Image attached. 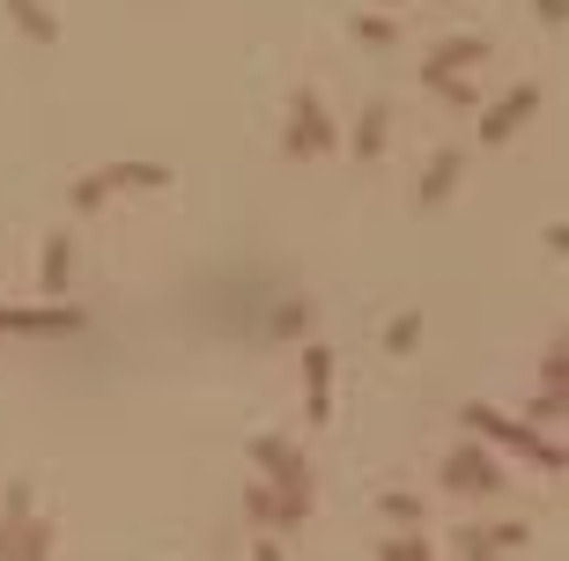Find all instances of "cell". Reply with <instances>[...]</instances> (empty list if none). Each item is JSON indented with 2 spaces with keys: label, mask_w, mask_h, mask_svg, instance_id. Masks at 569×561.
Instances as JSON below:
<instances>
[{
  "label": "cell",
  "mask_w": 569,
  "mask_h": 561,
  "mask_svg": "<svg viewBox=\"0 0 569 561\" xmlns=\"http://www.w3.org/2000/svg\"><path fill=\"white\" fill-rule=\"evenodd\" d=\"M466 429H481V436L511 443V451H525V458L540 465V473H562V443H547L540 429H525V421H503L495 407H466Z\"/></svg>",
  "instance_id": "obj_1"
},
{
  "label": "cell",
  "mask_w": 569,
  "mask_h": 561,
  "mask_svg": "<svg viewBox=\"0 0 569 561\" xmlns=\"http://www.w3.org/2000/svg\"><path fill=\"white\" fill-rule=\"evenodd\" d=\"M111 185H141V193H155V185H171V163H104V171H89L75 185V207H97Z\"/></svg>",
  "instance_id": "obj_2"
},
{
  "label": "cell",
  "mask_w": 569,
  "mask_h": 561,
  "mask_svg": "<svg viewBox=\"0 0 569 561\" xmlns=\"http://www.w3.org/2000/svg\"><path fill=\"white\" fill-rule=\"evenodd\" d=\"M341 141V126L325 119V104L311 89H297V126H289V155H325V148Z\"/></svg>",
  "instance_id": "obj_3"
},
{
  "label": "cell",
  "mask_w": 569,
  "mask_h": 561,
  "mask_svg": "<svg viewBox=\"0 0 569 561\" xmlns=\"http://www.w3.org/2000/svg\"><path fill=\"white\" fill-rule=\"evenodd\" d=\"M444 488L451 495H495V488H503V473H495L489 451H473V443H466V451H451V458H444Z\"/></svg>",
  "instance_id": "obj_4"
},
{
  "label": "cell",
  "mask_w": 569,
  "mask_h": 561,
  "mask_svg": "<svg viewBox=\"0 0 569 561\" xmlns=\"http://www.w3.org/2000/svg\"><path fill=\"white\" fill-rule=\"evenodd\" d=\"M533 111H540V89L525 82V89H511V97H503V104L489 111V119H481V141H511V133H518V126L533 119Z\"/></svg>",
  "instance_id": "obj_5"
},
{
  "label": "cell",
  "mask_w": 569,
  "mask_h": 561,
  "mask_svg": "<svg viewBox=\"0 0 569 561\" xmlns=\"http://www.w3.org/2000/svg\"><path fill=\"white\" fill-rule=\"evenodd\" d=\"M52 554V525H0V561H45Z\"/></svg>",
  "instance_id": "obj_6"
},
{
  "label": "cell",
  "mask_w": 569,
  "mask_h": 561,
  "mask_svg": "<svg viewBox=\"0 0 569 561\" xmlns=\"http://www.w3.org/2000/svg\"><path fill=\"white\" fill-rule=\"evenodd\" d=\"M251 458L267 465L273 488H289V481H311V473H303V451H289L281 436H259V443H251Z\"/></svg>",
  "instance_id": "obj_7"
},
{
  "label": "cell",
  "mask_w": 569,
  "mask_h": 561,
  "mask_svg": "<svg viewBox=\"0 0 569 561\" xmlns=\"http://www.w3.org/2000/svg\"><path fill=\"white\" fill-rule=\"evenodd\" d=\"M82 311H0V333H75Z\"/></svg>",
  "instance_id": "obj_8"
},
{
  "label": "cell",
  "mask_w": 569,
  "mask_h": 561,
  "mask_svg": "<svg viewBox=\"0 0 569 561\" xmlns=\"http://www.w3.org/2000/svg\"><path fill=\"white\" fill-rule=\"evenodd\" d=\"M481 60H489V37H444L437 60H429V74H466V67H481Z\"/></svg>",
  "instance_id": "obj_9"
},
{
  "label": "cell",
  "mask_w": 569,
  "mask_h": 561,
  "mask_svg": "<svg viewBox=\"0 0 569 561\" xmlns=\"http://www.w3.org/2000/svg\"><path fill=\"white\" fill-rule=\"evenodd\" d=\"M303 385H311V421H325V391H333V347H303Z\"/></svg>",
  "instance_id": "obj_10"
},
{
  "label": "cell",
  "mask_w": 569,
  "mask_h": 561,
  "mask_svg": "<svg viewBox=\"0 0 569 561\" xmlns=\"http://www.w3.org/2000/svg\"><path fill=\"white\" fill-rule=\"evenodd\" d=\"M459 171H466V155H459V148H444V155L429 163V177H421V207H437V199L459 185Z\"/></svg>",
  "instance_id": "obj_11"
},
{
  "label": "cell",
  "mask_w": 569,
  "mask_h": 561,
  "mask_svg": "<svg viewBox=\"0 0 569 561\" xmlns=\"http://www.w3.org/2000/svg\"><path fill=\"white\" fill-rule=\"evenodd\" d=\"M385 119H393V111H385V104H371V111H363V119H355V163H371L377 148H385Z\"/></svg>",
  "instance_id": "obj_12"
},
{
  "label": "cell",
  "mask_w": 569,
  "mask_h": 561,
  "mask_svg": "<svg viewBox=\"0 0 569 561\" xmlns=\"http://www.w3.org/2000/svg\"><path fill=\"white\" fill-rule=\"evenodd\" d=\"M8 15H15V23H23V37H37V45H52V37H60V23H52L37 0H8Z\"/></svg>",
  "instance_id": "obj_13"
},
{
  "label": "cell",
  "mask_w": 569,
  "mask_h": 561,
  "mask_svg": "<svg viewBox=\"0 0 569 561\" xmlns=\"http://www.w3.org/2000/svg\"><path fill=\"white\" fill-rule=\"evenodd\" d=\"M67 273H75V245H67V237H52V251H45V295H67Z\"/></svg>",
  "instance_id": "obj_14"
},
{
  "label": "cell",
  "mask_w": 569,
  "mask_h": 561,
  "mask_svg": "<svg viewBox=\"0 0 569 561\" xmlns=\"http://www.w3.org/2000/svg\"><path fill=\"white\" fill-rule=\"evenodd\" d=\"M377 510L393 517V525H421V495H407V488H385V495H377Z\"/></svg>",
  "instance_id": "obj_15"
},
{
  "label": "cell",
  "mask_w": 569,
  "mask_h": 561,
  "mask_svg": "<svg viewBox=\"0 0 569 561\" xmlns=\"http://www.w3.org/2000/svg\"><path fill=\"white\" fill-rule=\"evenodd\" d=\"M377 561H429V539H421V532H393L385 547H377Z\"/></svg>",
  "instance_id": "obj_16"
},
{
  "label": "cell",
  "mask_w": 569,
  "mask_h": 561,
  "mask_svg": "<svg viewBox=\"0 0 569 561\" xmlns=\"http://www.w3.org/2000/svg\"><path fill=\"white\" fill-rule=\"evenodd\" d=\"M459 554L466 561H503V547L489 539V525H473V532H459Z\"/></svg>",
  "instance_id": "obj_17"
},
{
  "label": "cell",
  "mask_w": 569,
  "mask_h": 561,
  "mask_svg": "<svg viewBox=\"0 0 569 561\" xmlns=\"http://www.w3.org/2000/svg\"><path fill=\"white\" fill-rule=\"evenodd\" d=\"M415 341H421V317H415V311L385 325V347H393V355H407V347H415Z\"/></svg>",
  "instance_id": "obj_18"
},
{
  "label": "cell",
  "mask_w": 569,
  "mask_h": 561,
  "mask_svg": "<svg viewBox=\"0 0 569 561\" xmlns=\"http://www.w3.org/2000/svg\"><path fill=\"white\" fill-rule=\"evenodd\" d=\"M245 510H251V517H259V525L273 532V488H245Z\"/></svg>",
  "instance_id": "obj_19"
},
{
  "label": "cell",
  "mask_w": 569,
  "mask_h": 561,
  "mask_svg": "<svg viewBox=\"0 0 569 561\" xmlns=\"http://www.w3.org/2000/svg\"><path fill=\"white\" fill-rule=\"evenodd\" d=\"M489 539H495V547H503V554H511V547H525V539H533V532H525V525H489Z\"/></svg>",
  "instance_id": "obj_20"
},
{
  "label": "cell",
  "mask_w": 569,
  "mask_h": 561,
  "mask_svg": "<svg viewBox=\"0 0 569 561\" xmlns=\"http://www.w3.org/2000/svg\"><path fill=\"white\" fill-rule=\"evenodd\" d=\"M355 30H363L371 45H393V23H385V15H363V23H355Z\"/></svg>",
  "instance_id": "obj_21"
},
{
  "label": "cell",
  "mask_w": 569,
  "mask_h": 561,
  "mask_svg": "<svg viewBox=\"0 0 569 561\" xmlns=\"http://www.w3.org/2000/svg\"><path fill=\"white\" fill-rule=\"evenodd\" d=\"M533 8H540L547 23H562V0H533Z\"/></svg>",
  "instance_id": "obj_22"
},
{
  "label": "cell",
  "mask_w": 569,
  "mask_h": 561,
  "mask_svg": "<svg viewBox=\"0 0 569 561\" xmlns=\"http://www.w3.org/2000/svg\"><path fill=\"white\" fill-rule=\"evenodd\" d=\"M259 561H281V547H273V539H267V547H259Z\"/></svg>",
  "instance_id": "obj_23"
},
{
  "label": "cell",
  "mask_w": 569,
  "mask_h": 561,
  "mask_svg": "<svg viewBox=\"0 0 569 561\" xmlns=\"http://www.w3.org/2000/svg\"><path fill=\"white\" fill-rule=\"evenodd\" d=\"M385 8H407V0H385Z\"/></svg>",
  "instance_id": "obj_24"
}]
</instances>
